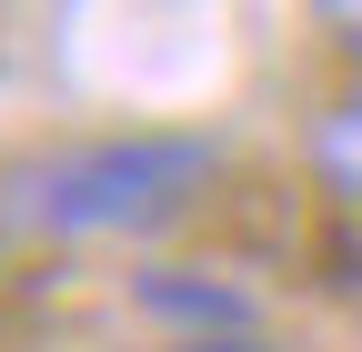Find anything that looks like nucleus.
<instances>
[{"instance_id":"nucleus-1","label":"nucleus","mask_w":362,"mask_h":352,"mask_svg":"<svg viewBox=\"0 0 362 352\" xmlns=\"http://www.w3.org/2000/svg\"><path fill=\"white\" fill-rule=\"evenodd\" d=\"M221 141L211 131H101V141L40 151L0 182V222L40 242H151L211 192Z\"/></svg>"},{"instance_id":"nucleus-2","label":"nucleus","mask_w":362,"mask_h":352,"mask_svg":"<svg viewBox=\"0 0 362 352\" xmlns=\"http://www.w3.org/2000/svg\"><path fill=\"white\" fill-rule=\"evenodd\" d=\"M312 171H322V192L362 211V91L332 101L322 121H312Z\"/></svg>"},{"instance_id":"nucleus-3","label":"nucleus","mask_w":362,"mask_h":352,"mask_svg":"<svg viewBox=\"0 0 362 352\" xmlns=\"http://www.w3.org/2000/svg\"><path fill=\"white\" fill-rule=\"evenodd\" d=\"M312 11H322V30L342 40V51L362 61V0H312Z\"/></svg>"}]
</instances>
